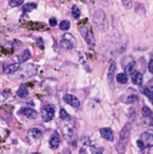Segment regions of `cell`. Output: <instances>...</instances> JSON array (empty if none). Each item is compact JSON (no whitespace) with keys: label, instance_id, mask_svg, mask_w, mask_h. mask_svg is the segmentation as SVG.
Masks as SVG:
<instances>
[{"label":"cell","instance_id":"cell-1","mask_svg":"<svg viewBox=\"0 0 153 154\" xmlns=\"http://www.w3.org/2000/svg\"><path fill=\"white\" fill-rule=\"evenodd\" d=\"M37 73V66L34 64H29L24 66V67H20L17 70L15 71L14 74V79H25L31 78V77L34 76Z\"/></svg>","mask_w":153,"mask_h":154},{"label":"cell","instance_id":"cell-2","mask_svg":"<svg viewBox=\"0 0 153 154\" xmlns=\"http://www.w3.org/2000/svg\"><path fill=\"white\" fill-rule=\"evenodd\" d=\"M131 129H132V124L131 123H127L124 125V127L122 129L119 135V142H118V148H117L118 151L120 149H123V152H124V149L128 143V141L131 136Z\"/></svg>","mask_w":153,"mask_h":154},{"label":"cell","instance_id":"cell-3","mask_svg":"<svg viewBox=\"0 0 153 154\" xmlns=\"http://www.w3.org/2000/svg\"><path fill=\"white\" fill-rule=\"evenodd\" d=\"M79 31L81 32L82 36H83L84 39L86 40L87 44L91 46L92 48L94 47L96 44V40H95V36L93 34L91 29H89L86 25H80Z\"/></svg>","mask_w":153,"mask_h":154},{"label":"cell","instance_id":"cell-4","mask_svg":"<svg viewBox=\"0 0 153 154\" xmlns=\"http://www.w3.org/2000/svg\"><path fill=\"white\" fill-rule=\"evenodd\" d=\"M76 44V40L75 38L69 34H65L61 36V45L67 50H71L74 48Z\"/></svg>","mask_w":153,"mask_h":154},{"label":"cell","instance_id":"cell-5","mask_svg":"<svg viewBox=\"0 0 153 154\" xmlns=\"http://www.w3.org/2000/svg\"><path fill=\"white\" fill-rule=\"evenodd\" d=\"M55 114V109L51 104H46L42 109V117L44 122H50L54 117Z\"/></svg>","mask_w":153,"mask_h":154},{"label":"cell","instance_id":"cell-6","mask_svg":"<svg viewBox=\"0 0 153 154\" xmlns=\"http://www.w3.org/2000/svg\"><path fill=\"white\" fill-rule=\"evenodd\" d=\"M140 141L146 147H153V131L148 130L140 135Z\"/></svg>","mask_w":153,"mask_h":154},{"label":"cell","instance_id":"cell-7","mask_svg":"<svg viewBox=\"0 0 153 154\" xmlns=\"http://www.w3.org/2000/svg\"><path fill=\"white\" fill-rule=\"evenodd\" d=\"M64 101L68 104H69V106H71L75 108H78L80 106V101L78 100V98L70 94H67L64 96Z\"/></svg>","mask_w":153,"mask_h":154},{"label":"cell","instance_id":"cell-8","mask_svg":"<svg viewBox=\"0 0 153 154\" xmlns=\"http://www.w3.org/2000/svg\"><path fill=\"white\" fill-rule=\"evenodd\" d=\"M100 135L102 138H104L107 141H113V133L111 128H101L100 129Z\"/></svg>","mask_w":153,"mask_h":154},{"label":"cell","instance_id":"cell-9","mask_svg":"<svg viewBox=\"0 0 153 154\" xmlns=\"http://www.w3.org/2000/svg\"><path fill=\"white\" fill-rule=\"evenodd\" d=\"M61 144V136H59V133L55 132V133H53L51 137V140H50V146L51 149L55 150Z\"/></svg>","mask_w":153,"mask_h":154},{"label":"cell","instance_id":"cell-10","mask_svg":"<svg viewBox=\"0 0 153 154\" xmlns=\"http://www.w3.org/2000/svg\"><path fill=\"white\" fill-rule=\"evenodd\" d=\"M20 113L23 114L24 115L29 119H35L37 116V112L34 109L32 108H29V107H24L20 110Z\"/></svg>","mask_w":153,"mask_h":154},{"label":"cell","instance_id":"cell-11","mask_svg":"<svg viewBox=\"0 0 153 154\" xmlns=\"http://www.w3.org/2000/svg\"><path fill=\"white\" fill-rule=\"evenodd\" d=\"M20 64H21V63H19V62H15V63L9 64L8 66H7V67L5 68L4 72H5V74H8V75L15 73V71L20 68Z\"/></svg>","mask_w":153,"mask_h":154},{"label":"cell","instance_id":"cell-12","mask_svg":"<svg viewBox=\"0 0 153 154\" xmlns=\"http://www.w3.org/2000/svg\"><path fill=\"white\" fill-rule=\"evenodd\" d=\"M132 81H133V84L140 86L141 84L143 83V76H142V74H141L140 72H139V71H135V72L133 74Z\"/></svg>","mask_w":153,"mask_h":154},{"label":"cell","instance_id":"cell-13","mask_svg":"<svg viewBox=\"0 0 153 154\" xmlns=\"http://www.w3.org/2000/svg\"><path fill=\"white\" fill-rule=\"evenodd\" d=\"M115 69H116V64L114 61H113L109 67V70H108V81L110 85H113V77H114V72H115Z\"/></svg>","mask_w":153,"mask_h":154},{"label":"cell","instance_id":"cell-14","mask_svg":"<svg viewBox=\"0 0 153 154\" xmlns=\"http://www.w3.org/2000/svg\"><path fill=\"white\" fill-rule=\"evenodd\" d=\"M125 74L127 75H133L135 71H136V62L135 61H132L129 64L126 65V67L124 69Z\"/></svg>","mask_w":153,"mask_h":154},{"label":"cell","instance_id":"cell-15","mask_svg":"<svg viewBox=\"0 0 153 154\" xmlns=\"http://www.w3.org/2000/svg\"><path fill=\"white\" fill-rule=\"evenodd\" d=\"M31 58V52L29 50H24L23 52V53H22L20 56L18 57V62L19 63H23L24 61H26V60H28L29 59Z\"/></svg>","mask_w":153,"mask_h":154},{"label":"cell","instance_id":"cell-16","mask_svg":"<svg viewBox=\"0 0 153 154\" xmlns=\"http://www.w3.org/2000/svg\"><path fill=\"white\" fill-rule=\"evenodd\" d=\"M37 8V4L36 3H34V2H31V3H27L25 5H23V11L24 13H28V12H32V10H34Z\"/></svg>","mask_w":153,"mask_h":154},{"label":"cell","instance_id":"cell-17","mask_svg":"<svg viewBox=\"0 0 153 154\" xmlns=\"http://www.w3.org/2000/svg\"><path fill=\"white\" fill-rule=\"evenodd\" d=\"M28 134H29L30 136L32 137V138L38 139L42 135V132L40 129H38V128H32V129H30L28 131Z\"/></svg>","mask_w":153,"mask_h":154},{"label":"cell","instance_id":"cell-18","mask_svg":"<svg viewBox=\"0 0 153 154\" xmlns=\"http://www.w3.org/2000/svg\"><path fill=\"white\" fill-rule=\"evenodd\" d=\"M28 94H29L28 89H27V87L24 85H22L19 87V89L17 90V96L22 97V98L27 97V96H28Z\"/></svg>","mask_w":153,"mask_h":154},{"label":"cell","instance_id":"cell-19","mask_svg":"<svg viewBox=\"0 0 153 154\" xmlns=\"http://www.w3.org/2000/svg\"><path fill=\"white\" fill-rule=\"evenodd\" d=\"M144 95L149 98V100L150 101V103L153 104V86L152 87H146L143 91Z\"/></svg>","mask_w":153,"mask_h":154},{"label":"cell","instance_id":"cell-20","mask_svg":"<svg viewBox=\"0 0 153 154\" xmlns=\"http://www.w3.org/2000/svg\"><path fill=\"white\" fill-rule=\"evenodd\" d=\"M116 80L120 84H125L128 81V77L127 74L125 73H119L116 75Z\"/></svg>","mask_w":153,"mask_h":154},{"label":"cell","instance_id":"cell-21","mask_svg":"<svg viewBox=\"0 0 153 154\" xmlns=\"http://www.w3.org/2000/svg\"><path fill=\"white\" fill-rule=\"evenodd\" d=\"M71 14H72V16L75 19L79 18V16H80V10L78 7V5H73L72 9H71Z\"/></svg>","mask_w":153,"mask_h":154},{"label":"cell","instance_id":"cell-22","mask_svg":"<svg viewBox=\"0 0 153 154\" xmlns=\"http://www.w3.org/2000/svg\"><path fill=\"white\" fill-rule=\"evenodd\" d=\"M59 117L62 119L63 121H69L70 120V115L67 113V111L65 109H61L59 111Z\"/></svg>","mask_w":153,"mask_h":154},{"label":"cell","instance_id":"cell-23","mask_svg":"<svg viewBox=\"0 0 153 154\" xmlns=\"http://www.w3.org/2000/svg\"><path fill=\"white\" fill-rule=\"evenodd\" d=\"M59 28H61L62 31H68L70 28V23L68 20H63L59 24Z\"/></svg>","mask_w":153,"mask_h":154},{"label":"cell","instance_id":"cell-24","mask_svg":"<svg viewBox=\"0 0 153 154\" xmlns=\"http://www.w3.org/2000/svg\"><path fill=\"white\" fill-rule=\"evenodd\" d=\"M24 3V0H9V5L12 7H17Z\"/></svg>","mask_w":153,"mask_h":154},{"label":"cell","instance_id":"cell-25","mask_svg":"<svg viewBox=\"0 0 153 154\" xmlns=\"http://www.w3.org/2000/svg\"><path fill=\"white\" fill-rule=\"evenodd\" d=\"M141 114L144 117H150L151 115V110L148 107V106H143L142 109H141Z\"/></svg>","mask_w":153,"mask_h":154},{"label":"cell","instance_id":"cell-26","mask_svg":"<svg viewBox=\"0 0 153 154\" xmlns=\"http://www.w3.org/2000/svg\"><path fill=\"white\" fill-rule=\"evenodd\" d=\"M139 100V97L136 96V95H131L127 97V99H126V103L128 104H134L136 102H138Z\"/></svg>","mask_w":153,"mask_h":154},{"label":"cell","instance_id":"cell-27","mask_svg":"<svg viewBox=\"0 0 153 154\" xmlns=\"http://www.w3.org/2000/svg\"><path fill=\"white\" fill-rule=\"evenodd\" d=\"M122 2L123 4V5L126 8H131L132 7V5H133V3H132V0H122Z\"/></svg>","mask_w":153,"mask_h":154},{"label":"cell","instance_id":"cell-28","mask_svg":"<svg viewBox=\"0 0 153 154\" xmlns=\"http://www.w3.org/2000/svg\"><path fill=\"white\" fill-rule=\"evenodd\" d=\"M137 145H138V147L140 148V149L141 150V151H143L145 148H146V146L144 145V143L142 141H141L140 140H139V141H137Z\"/></svg>","mask_w":153,"mask_h":154},{"label":"cell","instance_id":"cell-29","mask_svg":"<svg viewBox=\"0 0 153 154\" xmlns=\"http://www.w3.org/2000/svg\"><path fill=\"white\" fill-rule=\"evenodd\" d=\"M49 24H50L51 26L54 27L57 25V19L56 18H51L50 21H49Z\"/></svg>","mask_w":153,"mask_h":154},{"label":"cell","instance_id":"cell-30","mask_svg":"<svg viewBox=\"0 0 153 154\" xmlns=\"http://www.w3.org/2000/svg\"><path fill=\"white\" fill-rule=\"evenodd\" d=\"M148 69H149L150 72L153 74V59H151L150 60L149 65H148Z\"/></svg>","mask_w":153,"mask_h":154}]
</instances>
